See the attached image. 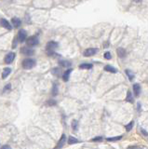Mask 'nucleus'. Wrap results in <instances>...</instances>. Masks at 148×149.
Returning <instances> with one entry per match:
<instances>
[{"label":"nucleus","mask_w":148,"mask_h":149,"mask_svg":"<svg viewBox=\"0 0 148 149\" xmlns=\"http://www.w3.org/2000/svg\"><path fill=\"white\" fill-rule=\"evenodd\" d=\"M51 94L52 96H57L58 95V85L57 83H54L53 86H52V90H51Z\"/></svg>","instance_id":"obj_21"},{"label":"nucleus","mask_w":148,"mask_h":149,"mask_svg":"<svg viewBox=\"0 0 148 149\" xmlns=\"http://www.w3.org/2000/svg\"><path fill=\"white\" fill-rule=\"evenodd\" d=\"M140 107H141V104L140 102H138V110L140 111Z\"/></svg>","instance_id":"obj_34"},{"label":"nucleus","mask_w":148,"mask_h":149,"mask_svg":"<svg viewBox=\"0 0 148 149\" xmlns=\"http://www.w3.org/2000/svg\"><path fill=\"white\" fill-rule=\"evenodd\" d=\"M142 146H136V145H130L128 147V149H142Z\"/></svg>","instance_id":"obj_30"},{"label":"nucleus","mask_w":148,"mask_h":149,"mask_svg":"<svg viewBox=\"0 0 148 149\" xmlns=\"http://www.w3.org/2000/svg\"><path fill=\"white\" fill-rule=\"evenodd\" d=\"M98 51H99L98 49H95V48H88V49H87L86 50L83 52V55H84L85 57H91V56L95 55Z\"/></svg>","instance_id":"obj_5"},{"label":"nucleus","mask_w":148,"mask_h":149,"mask_svg":"<svg viewBox=\"0 0 148 149\" xmlns=\"http://www.w3.org/2000/svg\"><path fill=\"white\" fill-rule=\"evenodd\" d=\"M117 55H118V57L121 58V59H123V58H125L126 56V49H123V48H118V49H117Z\"/></svg>","instance_id":"obj_13"},{"label":"nucleus","mask_w":148,"mask_h":149,"mask_svg":"<svg viewBox=\"0 0 148 149\" xmlns=\"http://www.w3.org/2000/svg\"><path fill=\"white\" fill-rule=\"evenodd\" d=\"M78 140L76 139V137L74 136H69V138H68V143L69 145H74V143H78Z\"/></svg>","instance_id":"obj_22"},{"label":"nucleus","mask_w":148,"mask_h":149,"mask_svg":"<svg viewBox=\"0 0 148 149\" xmlns=\"http://www.w3.org/2000/svg\"><path fill=\"white\" fill-rule=\"evenodd\" d=\"M125 101H126V102H130V104H132V102H134V99H133V96H132V93H131V91H130V90H128L127 96H126Z\"/></svg>","instance_id":"obj_14"},{"label":"nucleus","mask_w":148,"mask_h":149,"mask_svg":"<svg viewBox=\"0 0 148 149\" xmlns=\"http://www.w3.org/2000/svg\"><path fill=\"white\" fill-rule=\"evenodd\" d=\"M21 52L22 54L25 56H32L34 55V53H35V50L33 49H31L30 47H23L21 49Z\"/></svg>","instance_id":"obj_6"},{"label":"nucleus","mask_w":148,"mask_h":149,"mask_svg":"<svg viewBox=\"0 0 148 149\" xmlns=\"http://www.w3.org/2000/svg\"><path fill=\"white\" fill-rule=\"evenodd\" d=\"M18 38H17V37H16V38H14V40H13V43H12V48H13V49H15V48H16L17 47V43H18Z\"/></svg>","instance_id":"obj_31"},{"label":"nucleus","mask_w":148,"mask_h":149,"mask_svg":"<svg viewBox=\"0 0 148 149\" xmlns=\"http://www.w3.org/2000/svg\"><path fill=\"white\" fill-rule=\"evenodd\" d=\"M122 137L123 135H119V136H115V137H111V138H106V141L108 142H117V141H119V140L122 139Z\"/></svg>","instance_id":"obj_20"},{"label":"nucleus","mask_w":148,"mask_h":149,"mask_svg":"<svg viewBox=\"0 0 148 149\" xmlns=\"http://www.w3.org/2000/svg\"><path fill=\"white\" fill-rule=\"evenodd\" d=\"M9 90H11V84H8V85H6V86L4 87V89H3V92L9 91Z\"/></svg>","instance_id":"obj_27"},{"label":"nucleus","mask_w":148,"mask_h":149,"mask_svg":"<svg viewBox=\"0 0 148 149\" xmlns=\"http://www.w3.org/2000/svg\"><path fill=\"white\" fill-rule=\"evenodd\" d=\"M104 70L106 72H110V73H113V74L117 73V69H115L114 66H111V65H105Z\"/></svg>","instance_id":"obj_17"},{"label":"nucleus","mask_w":148,"mask_h":149,"mask_svg":"<svg viewBox=\"0 0 148 149\" xmlns=\"http://www.w3.org/2000/svg\"><path fill=\"white\" fill-rule=\"evenodd\" d=\"M72 129H73V131H76L78 129V121L76 120V119L73 120V122H72Z\"/></svg>","instance_id":"obj_25"},{"label":"nucleus","mask_w":148,"mask_h":149,"mask_svg":"<svg viewBox=\"0 0 148 149\" xmlns=\"http://www.w3.org/2000/svg\"><path fill=\"white\" fill-rule=\"evenodd\" d=\"M132 89H133V92L135 94V96L138 97L141 93V86L138 83H135L132 85Z\"/></svg>","instance_id":"obj_12"},{"label":"nucleus","mask_w":148,"mask_h":149,"mask_svg":"<svg viewBox=\"0 0 148 149\" xmlns=\"http://www.w3.org/2000/svg\"><path fill=\"white\" fill-rule=\"evenodd\" d=\"M59 65L61 67H64V68H70V66L72 65L71 61H59Z\"/></svg>","instance_id":"obj_15"},{"label":"nucleus","mask_w":148,"mask_h":149,"mask_svg":"<svg viewBox=\"0 0 148 149\" xmlns=\"http://www.w3.org/2000/svg\"><path fill=\"white\" fill-rule=\"evenodd\" d=\"M103 136H98V137L93 138V139H91V141L92 142H101V141H103Z\"/></svg>","instance_id":"obj_29"},{"label":"nucleus","mask_w":148,"mask_h":149,"mask_svg":"<svg viewBox=\"0 0 148 149\" xmlns=\"http://www.w3.org/2000/svg\"><path fill=\"white\" fill-rule=\"evenodd\" d=\"M17 38H18L19 42H21V43H23L24 41L27 40V33L26 31L23 30V29H22V30H20L18 32V35H17Z\"/></svg>","instance_id":"obj_4"},{"label":"nucleus","mask_w":148,"mask_h":149,"mask_svg":"<svg viewBox=\"0 0 148 149\" xmlns=\"http://www.w3.org/2000/svg\"><path fill=\"white\" fill-rule=\"evenodd\" d=\"M46 105L47 106H54V105H56L57 104V102H56L54 99H51V100H49L47 101V102H46Z\"/></svg>","instance_id":"obj_24"},{"label":"nucleus","mask_w":148,"mask_h":149,"mask_svg":"<svg viewBox=\"0 0 148 149\" xmlns=\"http://www.w3.org/2000/svg\"><path fill=\"white\" fill-rule=\"evenodd\" d=\"M11 23H12V25L14 28H19L22 24V20L19 18H17V17H14V18L11 19Z\"/></svg>","instance_id":"obj_11"},{"label":"nucleus","mask_w":148,"mask_h":149,"mask_svg":"<svg viewBox=\"0 0 148 149\" xmlns=\"http://www.w3.org/2000/svg\"><path fill=\"white\" fill-rule=\"evenodd\" d=\"M58 48V43L55 41H49L47 43L46 46V51H47V55L52 56L55 54V49Z\"/></svg>","instance_id":"obj_1"},{"label":"nucleus","mask_w":148,"mask_h":149,"mask_svg":"<svg viewBox=\"0 0 148 149\" xmlns=\"http://www.w3.org/2000/svg\"><path fill=\"white\" fill-rule=\"evenodd\" d=\"M1 25H2V26L4 27V28H6L7 30H9V31H10L11 29H12V26H11L10 23H9L8 20H7L6 19H4V18L1 19Z\"/></svg>","instance_id":"obj_9"},{"label":"nucleus","mask_w":148,"mask_h":149,"mask_svg":"<svg viewBox=\"0 0 148 149\" xmlns=\"http://www.w3.org/2000/svg\"><path fill=\"white\" fill-rule=\"evenodd\" d=\"M133 125H134V121L132 120V121H130L129 124H127L125 126V129H126V131H131V129L133 128Z\"/></svg>","instance_id":"obj_23"},{"label":"nucleus","mask_w":148,"mask_h":149,"mask_svg":"<svg viewBox=\"0 0 148 149\" xmlns=\"http://www.w3.org/2000/svg\"><path fill=\"white\" fill-rule=\"evenodd\" d=\"M15 57H16L15 52H8L6 55V57H5V63L9 64V63H11L13 61H14Z\"/></svg>","instance_id":"obj_7"},{"label":"nucleus","mask_w":148,"mask_h":149,"mask_svg":"<svg viewBox=\"0 0 148 149\" xmlns=\"http://www.w3.org/2000/svg\"><path fill=\"white\" fill-rule=\"evenodd\" d=\"M141 132H142V134L144 135V136H148V132H147V131H144V130L142 129V128H141Z\"/></svg>","instance_id":"obj_33"},{"label":"nucleus","mask_w":148,"mask_h":149,"mask_svg":"<svg viewBox=\"0 0 148 149\" xmlns=\"http://www.w3.org/2000/svg\"><path fill=\"white\" fill-rule=\"evenodd\" d=\"M51 73L53 74L54 76H59L61 75V69L60 68H53V69L51 70Z\"/></svg>","instance_id":"obj_26"},{"label":"nucleus","mask_w":148,"mask_h":149,"mask_svg":"<svg viewBox=\"0 0 148 149\" xmlns=\"http://www.w3.org/2000/svg\"><path fill=\"white\" fill-rule=\"evenodd\" d=\"M125 73H126V75H127V76L129 78V79H130V81H131V80L134 78V73L131 71V70L126 69V70H125Z\"/></svg>","instance_id":"obj_19"},{"label":"nucleus","mask_w":148,"mask_h":149,"mask_svg":"<svg viewBox=\"0 0 148 149\" xmlns=\"http://www.w3.org/2000/svg\"><path fill=\"white\" fill-rule=\"evenodd\" d=\"M10 73H11V69H10V68H8V67L5 68L4 71H3V73H2V78H3V79H5L7 76H9V74H10Z\"/></svg>","instance_id":"obj_18"},{"label":"nucleus","mask_w":148,"mask_h":149,"mask_svg":"<svg viewBox=\"0 0 148 149\" xmlns=\"http://www.w3.org/2000/svg\"><path fill=\"white\" fill-rule=\"evenodd\" d=\"M134 1H135L136 3H139V2H141V1H142V0H134Z\"/></svg>","instance_id":"obj_35"},{"label":"nucleus","mask_w":148,"mask_h":149,"mask_svg":"<svg viewBox=\"0 0 148 149\" xmlns=\"http://www.w3.org/2000/svg\"><path fill=\"white\" fill-rule=\"evenodd\" d=\"M36 64V61L35 60L31 59V58H28V59H24L22 63V65H23V68L25 70H29L34 68Z\"/></svg>","instance_id":"obj_2"},{"label":"nucleus","mask_w":148,"mask_h":149,"mask_svg":"<svg viewBox=\"0 0 148 149\" xmlns=\"http://www.w3.org/2000/svg\"><path fill=\"white\" fill-rule=\"evenodd\" d=\"M93 67V65L91 64V63H81V64H79V68L80 69H86V70H88V69H91V68Z\"/></svg>","instance_id":"obj_16"},{"label":"nucleus","mask_w":148,"mask_h":149,"mask_svg":"<svg viewBox=\"0 0 148 149\" xmlns=\"http://www.w3.org/2000/svg\"><path fill=\"white\" fill-rule=\"evenodd\" d=\"M103 56H104V58L106 60H110L112 58V55H111V52H109V51H106V52L103 54Z\"/></svg>","instance_id":"obj_28"},{"label":"nucleus","mask_w":148,"mask_h":149,"mask_svg":"<svg viewBox=\"0 0 148 149\" xmlns=\"http://www.w3.org/2000/svg\"><path fill=\"white\" fill-rule=\"evenodd\" d=\"M65 143H66V135L64 133V134L62 135V137H61V139L59 140V142H58L57 145H56L53 149H61L62 146H64Z\"/></svg>","instance_id":"obj_8"},{"label":"nucleus","mask_w":148,"mask_h":149,"mask_svg":"<svg viewBox=\"0 0 148 149\" xmlns=\"http://www.w3.org/2000/svg\"><path fill=\"white\" fill-rule=\"evenodd\" d=\"M72 71H73L72 68H68V69H66V71L62 74V80H64V81L67 82L68 80H69V78H70V75L71 73H72Z\"/></svg>","instance_id":"obj_10"},{"label":"nucleus","mask_w":148,"mask_h":149,"mask_svg":"<svg viewBox=\"0 0 148 149\" xmlns=\"http://www.w3.org/2000/svg\"><path fill=\"white\" fill-rule=\"evenodd\" d=\"M27 47H35V46L38 45L39 40L38 37H35V35H32V37H29L26 40Z\"/></svg>","instance_id":"obj_3"},{"label":"nucleus","mask_w":148,"mask_h":149,"mask_svg":"<svg viewBox=\"0 0 148 149\" xmlns=\"http://www.w3.org/2000/svg\"><path fill=\"white\" fill-rule=\"evenodd\" d=\"M1 149H11V147L8 145H2V146H1Z\"/></svg>","instance_id":"obj_32"}]
</instances>
